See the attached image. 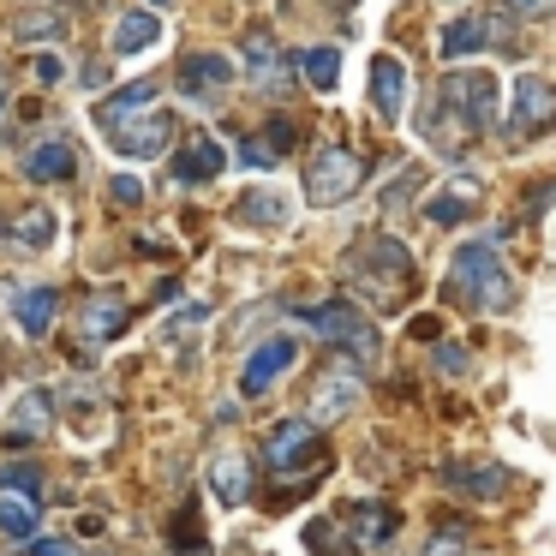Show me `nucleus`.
I'll return each instance as SVG.
<instances>
[{
	"label": "nucleus",
	"mask_w": 556,
	"mask_h": 556,
	"mask_svg": "<svg viewBox=\"0 0 556 556\" xmlns=\"http://www.w3.org/2000/svg\"><path fill=\"white\" fill-rule=\"evenodd\" d=\"M348 276L371 305H401L413 288V257H407V245L389 240V233H359L353 252H348Z\"/></svg>",
	"instance_id": "f257e3e1"
},
{
	"label": "nucleus",
	"mask_w": 556,
	"mask_h": 556,
	"mask_svg": "<svg viewBox=\"0 0 556 556\" xmlns=\"http://www.w3.org/2000/svg\"><path fill=\"white\" fill-rule=\"evenodd\" d=\"M448 288L472 305V312H508L515 305V281H508L503 257H496L491 240H467L448 264Z\"/></svg>",
	"instance_id": "f03ea898"
},
{
	"label": "nucleus",
	"mask_w": 556,
	"mask_h": 556,
	"mask_svg": "<svg viewBox=\"0 0 556 556\" xmlns=\"http://www.w3.org/2000/svg\"><path fill=\"white\" fill-rule=\"evenodd\" d=\"M300 324L317 329L329 348H348L359 365H377V329L371 317L359 312L353 300H324V305H300Z\"/></svg>",
	"instance_id": "7ed1b4c3"
},
{
	"label": "nucleus",
	"mask_w": 556,
	"mask_h": 556,
	"mask_svg": "<svg viewBox=\"0 0 556 556\" xmlns=\"http://www.w3.org/2000/svg\"><path fill=\"white\" fill-rule=\"evenodd\" d=\"M437 97L460 114L467 132H491V121H496V78L491 73H467V66H460V73H448L443 85H437Z\"/></svg>",
	"instance_id": "20e7f679"
},
{
	"label": "nucleus",
	"mask_w": 556,
	"mask_h": 556,
	"mask_svg": "<svg viewBox=\"0 0 556 556\" xmlns=\"http://www.w3.org/2000/svg\"><path fill=\"white\" fill-rule=\"evenodd\" d=\"M353 186H359V156L341 144H324L312 162H305V198L312 204H341V198H353Z\"/></svg>",
	"instance_id": "39448f33"
},
{
	"label": "nucleus",
	"mask_w": 556,
	"mask_h": 556,
	"mask_svg": "<svg viewBox=\"0 0 556 556\" xmlns=\"http://www.w3.org/2000/svg\"><path fill=\"white\" fill-rule=\"evenodd\" d=\"M264 460L276 472H293V467H312V460H324V443H317L312 419H281L276 431L264 437Z\"/></svg>",
	"instance_id": "423d86ee"
},
{
	"label": "nucleus",
	"mask_w": 556,
	"mask_h": 556,
	"mask_svg": "<svg viewBox=\"0 0 556 556\" xmlns=\"http://www.w3.org/2000/svg\"><path fill=\"white\" fill-rule=\"evenodd\" d=\"M556 126V85H544L539 73L515 78V132H551Z\"/></svg>",
	"instance_id": "0eeeda50"
},
{
	"label": "nucleus",
	"mask_w": 556,
	"mask_h": 556,
	"mask_svg": "<svg viewBox=\"0 0 556 556\" xmlns=\"http://www.w3.org/2000/svg\"><path fill=\"white\" fill-rule=\"evenodd\" d=\"M174 144V121L168 114H138L132 126H121V132H114V150H121V156H132V162H156L162 150Z\"/></svg>",
	"instance_id": "6e6552de"
},
{
	"label": "nucleus",
	"mask_w": 556,
	"mask_h": 556,
	"mask_svg": "<svg viewBox=\"0 0 556 556\" xmlns=\"http://www.w3.org/2000/svg\"><path fill=\"white\" fill-rule=\"evenodd\" d=\"M293 359H300V341H288V336H269L264 348H257L252 359H245V371H240V389H245V395H269V383H276V377L288 371Z\"/></svg>",
	"instance_id": "1a4fd4ad"
},
{
	"label": "nucleus",
	"mask_w": 556,
	"mask_h": 556,
	"mask_svg": "<svg viewBox=\"0 0 556 556\" xmlns=\"http://www.w3.org/2000/svg\"><path fill=\"white\" fill-rule=\"evenodd\" d=\"M353 401H359V371H348V365H336V371L317 377V395H312V419L317 425H336L353 413Z\"/></svg>",
	"instance_id": "9d476101"
},
{
	"label": "nucleus",
	"mask_w": 556,
	"mask_h": 556,
	"mask_svg": "<svg viewBox=\"0 0 556 556\" xmlns=\"http://www.w3.org/2000/svg\"><path fill=\"white\" fill-rule=\"evenodd\" d=\"M443 479L455 484L460 496H472V503H496V496L508 491V467H491V460H448Z\"/></svg>",
	"instance_id": "9b49d317"
},
{
	"label": "nucleus",
	"mask_w": 556,
	"mask_h": 556,
	"mask_svg": "<svg viewBox=\"0 0 556 556\" xmlns=\"http://www.w3.org/2000/svg\"><path fill=\"white\" fill-rule=\"evenodd\" d=\"M245 73H252L257 90L281 97V85H288V61H281V49H276L269 30H252V37H245Z\"/></svg>",
	"instance_id": "f8f14e48"
},
{
	"label": "nucleus",
	"mask_w": 556,
	"mask_h": 556,
	"mask_svg": "<svg viewBox=\"0 0 556 556\" xmlns=\"http://www.w3.org/2000/svg\"><path fill=\"white\" fill-rule=\"evenodd\" d=\"M371 102L383 121H401L407 114V66L395 61V54H377L371 61Z\"/></svg>",
	"instance_id": "ddd939ff"
},
{
	"label": "nucleus",
	"mask_w": 556,
	"mask_h": 556,
	"mask_svg": "<svg viewBox=\"0 0 556 556\" xmlns=\"http://www.w3.org/2000/svg\"><path fill=\"white\" fill-rule=\"evenodd\" d=\"M150 102H156V78H138V85H126V90H114L109 102L97 109V126L102 132H121V126H132L138 114H150Z\"/></svg>",
	"instance_id": "4468645a"
},
{
	"label": "nucleus",
	"mask_w": 556,
	"mask_h": 556,
	"mask_svg": "<svg viewBox=\"0 0 556 556\" xmlns=\"http://www.w3.org/2000/svg\"><path fill=\"white\" fill-rule=\"evenodd\" d=\"M233 66L228 54H186L180 61V90L186 97H216V90H228Z\"/></svg>",
	"instance_id": "2eb2a0df"
},
{
	"label": "nucleus",
	"mask_w": 556,
	"mask_h": 556,
	"mask_svg": "<svg viewBox=\"0 0 556 556\" xmlns=\"http://www.w3.org/2000/svg\"><path fill=\"white\" fill-rule=\"evenodd\" d=\"M222 168H228V150H222L216 138H192V144L180 150V162H174V180H180V186H204V180H216Z\"/></svg>",
	"instance_id": "dca6fc26"
},
{
	"label": "nucleus",
	"mask_w": 556,
	"mask_h": 556,
	"mask_svg": "<svg viewBox=\"0 0 556 556\" xmlns=\"http://www.w3.org/2000/svg\"><path fill=\"white\" fill-rule=\"evenodd\" d=\"M7 245H18V252H42V245H54V210H42V204H30V210H18V216H7Z\"/></svg>",
	"instance_id": "f3484780"
},
{
	"label": "nucleus",
	"mask_w": 556,
	"mask_h": 556,
	"mask_svg": "<svg viewBox=\"0 0 556 556\" xmlns=\"http://www.w3.org/2000/svg\"><path fill=\"white\" fill-rule=\"evenodd\" d=\"M73 168H78V156H73L66 138H42V144L25 150V174H30V180H66Z\"/></svg>",
	"instance_id": "a211bd4d"
},
{
	"label": "nucleus",
	"mask_w": 556,
	"mask_h": 556,
	"mask_svg": "<svg viewBox=\"0 0 556 556\" xmlns=\"http://www.w3.org/2000/svg\"><path fill=\"white\" fill-rule=\"evenodd\" d=\"M121 329H126V300H121V293H97V300L85 305L78 336H85V341H114Z\"/></svg>",
	"instance_id": "6ab92c4d"
},
{
	"label": "nucleus",
	"mask_w": 556,
	"mask_h": 556,
	"mask_svg": "<svg viewBox=\"0 0 556 556\" xmlns=\"http://www.w3.org/2000/svg\"><path fill=\"white\" fill-rule=\"evenodd\" d=\"M341 520H348L365 544H389V532L401 527V515L389 503H348V508H341Z\"/></svg>",
	"instance_id": "aec40b11"
},
{
	"label": "nucleus",
	"mask_w": 556,
	"mask_h": 556,
	"mask_svg": "<svg viewBox=\"0 0 556 556\" xmlns=\"http://www.w3.org/2000/svg\"><path fill=\"white\" fill-rule=\"evenodd\" d=\"M472 204H479V180H455V186H443V192L425 204V222H431V228H455Z\"/></svg>",
	"instance_id": "412c9836"
},
{
	"label": "nucleus",
	"mask_w": 556,
	"mask_h": 556,
	"mask_svg": "<svg viewBox=\"0 0 556 556\" xmlns=\"http://www.w3.org/2000/svg\"><path fill=\"white\" fill-rule=\"evenodd\" d=\"M156 42H162V18L156 13H126L121 25H114L109 49L114 54H144V49H156Z\"/></svg>",
	"instance_id": "4be33fe9"
},
{
	"label": "nucleus",
	"mask_w": 556,
	"mask_h": 556,
	"mask_svg": "<svg viewBox=\"0 0 556 556\" xmlns=\"http://www.w3.org/2000/svg\"><path fill=\"white\" fill-rule=\"evenodd\" d=\"M54 305H61V300H54V288H25V293L13 300V317H18V329L42 341V336H49V324H54Z\"/></svg>",
	"instance_id": "5701e85b"
},
{
	"label": "nucleus",
	"mask_w": 556,
	"mask_h": 556,
	"mask_svg": "<svg viewBox=\"0 0 556 556\" xmlns=\"http://www.w3.org/2000/svg\"><path fill=\"white\" fill-rule=\"evenodd\" d=\"M49 419H54L49 395H42V389H30V395L13 407V425H7V437H13V443H30V437L49 431Z\"/></svg>",
	"instance_id": "b1692460"
},
{
	"label": "nucleus",
	"mask_w": 556,
	"mask_h": 556,
	"mask_svg": "<svg viewBox=\"0 0 556 556\" xmlns=\"http://www.w3.org/2000/svg\"><path fill=\"white\" fill-rule=\"evenodd\" d=\"M233 216H240L245 228H281V222H288V204H281V192H264V186H257V192L240 198Z\"/></svg>",
	"instance_id": "393cba45"
},
{
	"label": "nucleus",
	"mask_w": 556,
	"mask_h": 556,
	"mask_svg": "<svg viewBox=\"0 0 556 556\" xmlns=\"http://www.w3.org/2000/svg\"><path fill=\"white\" fill-rule=\"evenodd\" d=\"M245 479H252V472H245V455H222L216 467H210V484H216V496L228 508L245 503Z\"/></svg>",
	"instance_id": "a878e982"
},
{
	"label": "nucleus",
	"mask_w": 556,
	"mask_h": 556,
	"mask_svg": "<svg viewBox=\"0 0 556 556\" xmlns=\"http://www.w3.org/2000/svg\"><path fill=\"white\" fill-rule=\"evenodd\" d=\"M300 66H305V78H312V90H336V78H341V49H305L300 54Z\"/></svg>",
	"instance_id": "bb28decb"
},
{
	"label": "nucleus",
	"mask_w": 556,
	"mask_h": 556,
	"mask_svg": "<svg viewBox=\"0 0 556 556\" xmlns=\"http://www.w3.org/2000/svg\"><path fill=\"white\" fill-rule=\"evenodd\" d=\"M484 42H491V30H484L479 18H455V25L443 30V54H479Z\"/></svg>",
	"instance_id": "cd10ccee"
},
{
	"label": "nucleus",
	"mask_w": 556,
	"mask_h": 556,
	"mask_svg": "<svg viewBox=\"0 0 556 556\" xmlns=\"http://www.w3.org/2000/svg\"><path fill=\"white\" fill-rule=\"evenodd\" d=\"M37 532V508L18 496H0V539H30Z\"/></svg>",
	"instance_id": "c85d7f7f"
},
{
	"label": "nucleus",
	"mask_w": 556,
	"mask_h": 556,
	"mask_svg": "<svg viewBox=\"0 0 556 556\" xmlns=\"http://www.w3.org/2000/svg\"><path fill=\"white\" fill-rule=\"evenodd\" d=\"M66 30V13H54V7H42V13H18L13 18V37H61Z\"/></svg>",
	"instance_id": "c756f323"
},
{
	"label": "nucleus",
	"mask_w": 556,
	"mask_h": 556,
	"mask_svg": "<svg viewBox=\"0 0 556 556\" xmlns=\"http://www.w3.org/2000/svg\"><path fill=\"white\" fill-rule=\"evenodd\" d=\"M305 551L312 556H353V544H341V532L329 520H305Z\"/></svg>",
	"instance_id": "7c9ffc66"
},
{
	"label": "nucleus",
	"mask_w": 556,
	"mask_h": 556,
	"mask_svg": "<svg viewBox=\"0 0 556 556\" xmlns=\"http://www.w3.org/2000/svg\"><path fill=\"white\" fill-rule=\"evenodd\" d=\"M240 162H245V168H276V150H269V138H245V144H240Z\"/></svg>",
	"instance_id": "2f4dec72"
},
{
	"label": "nucleus",
	"mask_w": 556,
	"mask_h": 556,
	"mask_svg": "<svg viewBox=\"0 0 556 556\" xmlns=\"http://www.w3.org/2000/svg\"><path fill=\"white\" fill-rule=\"evenodd\" d=\"M425 180V174L419 168H401V180H389V192H383V204L389 210H395V204H407V198H401V192H413V186H419Z\"/></svg>",
	"instance_id": "473e14b6"
},
{
	"label": "nucleus",
	"mask_w": 556,
	"mask_h": 556,
	"mask_svg": "<svg viewBox=\"0 0 556 556\" xmlns=\"http://www.w3.org/2000/svg\"><path fill=\"white\" fill-rule=\"evenodd\" d=\"M425 556H460V527H443V532L431 539V551H425Z\"/></svg>",
	"instance_id": "72a5a7b5"
},
{
	"label": "nucleus",
	"mask_w": 556,
	"mask_h": 556,
	"mask_svg": "<svg viewBox=\"0 0 556 556\" xmlns=\"http://www.w3.org/2000/svg\"><path fill=\"white\" fill-rule=\"evenodd\" d=\"M508 13H520V18H539V13H551L556 0H503Z\"/></svg>",
	"instance_id": "f704fd0d"
},
{
	"label": "nucleus",
	"mask_w": 556,
	"mask_h": 556,
	"mask_svg": "<svg viewBox=\"0 0 556 556\" xmlns=\"http://www.w3.org/2000/svg\"><path fill=\"white\" fill-rule=\"evenodd\" d=\"M109 192H114V204H138V198H144V186H138V180H126V174H121V180H114Z\"/></svg>",
	"instance_id": "c9c22d12"
},
{
	"label": "nucleus",
	"mask_w": 556,
	"mask_h": 556,
	"mask_svg": "<svg viewBox=\"0 0 556 556\" xmlns=\"http://www.w3.org/2000/svg\"><path fill=\"white\" fill-rule=\"evenodd\" d=\"M437 371H467V353H460V348H437Z\"/></svg>",
	"instance_id": "e433bc0d"
},
{
	"label": "nucleus",
	"mask_w": 556,
	"mask_h": 556,
	"mask_svg": "<svg viewBox=\"0 0 556 556\" xmlns=\"http://www.w3.org/2000/svg\"><path fill=\"white\" fill-rule=\"evenodd\" d=\"M37 556H85V551H78V544H66V539H42Z\"/></svg>",
	"instance_id": "4c0bfd02"
},
{
	"label": "nucleus",
	"mask_w": 556,
	"mask_h": 556,
	"mask_svg": "<svg viewBox=\"0 0 556 556\" xmlns=\"http://www.w3.org/2000/svg\"><path fill=\"white\" fill-rule=\"evenodd\" d=\"M37 78H42V85H54V78H61V61H54V54H42V61H37Z\"/></svg>",
	"instance_id": "58836bf2"
},
{
	"label": "nucleus",
	"mask_w": 556,
	"mask_h": 556,
	"mask_svg": "<svg viewBox=\"0 0 556 556\" xmlns=\"http://www.w3.org/2000/svg\"><path fill=\"white\" fill-rule=\"evenodd\" d=\"M0 109H7V78H0Z\"/></svg>",
	"instance_id": "ea45409f"
},
{
	"label": "nucleus",
	"mask_w": 556,
	"mask_h": 556,
	"mask_svg": "<svg viewBox=\"0 0 556 556\" xmlns=\"http://www.w3.org/2000/svg\"><path fill=\"white\" fill-rule=\"evenodd\" d=\"M150 7H174V0H150Z\"/></svg>",
	"instance_id": "a19ab883"
}]
</instances>
